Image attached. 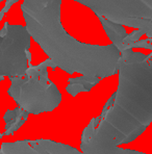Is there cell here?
<instances>
[{
	"label": "cell",
	"instance_id": "cell-1",
	"mask_svg": "<svg viewBox=\"0 0 152 154\" xmlns=\"http://www.w3.org/2000/svg\"><path fill=\"white\" fill-rule=\"evenodd\" d=\"M118 73L114 104L98 125L90 122L81 134L83 154H135L118 146L133 142L152 122V58L141 63L120 58Z\"/></svg>",
	"mask_w": 152,
	"mask_h": 154
},
{
	"label": "cell",
	"instance_id": "cell-2",
	"mask_svg": "<svg viewBox=\"0 0 152 154\" xmlns=\"http://www.w3.org/2000/svg\"><path fill=\"white\" fill-rule=\"evenodd\" d=\"M63 0H23L21 11L30 37L56 68L68 74L79 73L96 85L118 73L121 51L114 44L99 46L79 42L60 22Z\"/></svg>",
	"mask_w": 152,
	"mask_h": 154
},
{
	"label": "cell",
	"instance_id": "cell-3",
	"mask_svg": "<svg viewBox=\"0 0 152 154\" xmlns=\"http://www.w3.org/2000/svg\"><path fill=\"white\" fill-rule=\"evenodd\" d=\"M48 67L56 69L49 58L38 66L28 64L25 75L10 78L12 85L8 91V95L28 114L52 112L62 102V94L48 78Z\"/></svg>",
	"mask_w": 152,
	"mask_h": 154
},
{
	"label": "cell",
	"instance_id": "cell-4",
	"mask_svg": "<svg viewBox=\"0 0 152 154\" xmlns=\"http://www.w3.org/2000/svg\"><path fill=\"white\" fill-rule=\"evenodd\" d=\"M91 8L97 17L146 31L152 38V0H74Z\"/></svg>",
	"mask_w": 152,
	"mask_h": 154
},
{
	"label": "cell",
	"instance_id": "cell-5",
	"mask_svg": "<svg viewBox=\"0 0 152 154\" xmlns=\"http://www.w3.org/2000/svg\"><path fill=\"white\" fill-rule=\"evenodd\" d=\"M30 35L25 26L4 23L0 30V77H22L31 64Z\"/></svg>",
	"mask_w": 152,
	"mask_h": 154
},
{
	"label": "cell",
	"instance_id": "cell-6",
	"mask_svg": "<svg viewBox=\"0 0 152 154\" xmlns=\"http://www.w3.org/2000/svg\"><path fill=\"white\" fill-rule=\"evenodd\" d=\"M0 154H49L44 148L33 140H24L14 143H3Z\"/></svg>",
	"mask_w": 152,
	"mask_h": 154
},
{
	"label": "cell",
	"instance_id": "cell-7",
	"mask_svg": "<svg viewBox=\"0 0 152 154\" xmlns=\"http://www.w3.org/2000/svg\"><path fill=\"white\" fill-rule=\"evenodd\" d=\"M99 21L101 22L103 29L105 30L107 37L110 38V40L112 41V44H114L115 46H117L119 48V50L121 51L123 48V42L124 38L127 37L126 30L122 25L117 23H114L112 21H108L103 17H98Z\"/></svg>",
	"mask_w": 152,
	"mask_h": 154
},
{
	"label": "cell",
	"instance_id": "cell-8",
	"mask_svg": "<svg viewBox=\"0 0 152 154\" xmlns=\"http://www.w3.org/2000/svg\"><path fill=\"white\" fill-rule=\"evenodd\" d=\"M28 112L23 110L21 107H17L13 110H8L3 119L5 121V131L3 135H11L21 127L28 118Z\"/></svg>",
	"mask_w": 152,
	"mask_h": 154
},
{
	"label": "cell",
	"instance_id": "cell-9",
	"mask_svg": "<svg viewBox=\"0 0 152 154\" xmlns=\"http://www.w3.org/2000/svg\"><path fill=\"white\" fill-rule=\"evenodd\" d=\"M36 143L44 148L49 154H83L69 145L56 143L50 140H36Z\"/></svg>",
	"mask_w": 152,
	"mask_h": 154
},
{
	"label": "cell",
	"instance_id": "cell-10",
	"mask_svg": "<svg viewBox=\"0 0 152 154\" xmlns=\"http://www.w3.org/2000/svg\"><path fill=\"white\" fill-rule=\"evenodd\" d=\"M68 82H69V85H67L66 90L70 95H72L74 97L81 92H89L92 88L95 87L93 83H91L90 81L85 79L83 76H79L76 77V78H70L68 80Z\"/></svg>",
	"mask_w": 152,
	"mask_h": 154
},
{
	"label": "cell",
	"instance_id": "cell-11",
	"mask_svg": "<svg viewBox=\"0 0 152 154\" xmlns=\"http://www.w3.org/2000/svg\"><path fill=\"white\" fill-rule=\"evenodd\" d=\"M4 15H5V14H4L3 12H2V11H0V21H1V20H2V18L4 17Z\"/></svg>",
	"mask_w": 152,
	"mask_h": 154
},
{
	"label": "cell",
	"instance_id": "cell-12",
	"mask_svg": "<svg viewBox=\"0 0 152 154\" xmlns=\"http://www.w3.org/2000/svg\"><path fill=\"white\" fill-rule=\"evenodd\" d=\"M147 40H148V42H149V43H152V38H147Z\"/></svg>",
	"mask_w": 152,
	"mask_h": 154
},
{
	"label": "cell",
	"instance_id": "cell-13",
	"mask_svg": "<svg viewBox=\"0 0 152 154\" xmlns=\"http://www.w3.org/2000/svg\"><path fill=\"white\" fill-rule=\"evenodd\" d=\"M2 137H3V133H0V139H1Z\"/></svg>",
	"mask_w": 152,
	"mask_h": 154
},
{
	"label": "cell",
	"instance_id": "cell-14",
	"mask_svg": "<svg viewBox=\"0 0 152 154\" xmlns=\"http://www.w3.org/2000/svg\"><path fill=\"white\" fill-rule=\"evenodd\" d=\"M1 1H2V0H0V2H1Z\"/></svg>",
	"mask_w": 152,
	"mask_h": 154
}]
</instances>
